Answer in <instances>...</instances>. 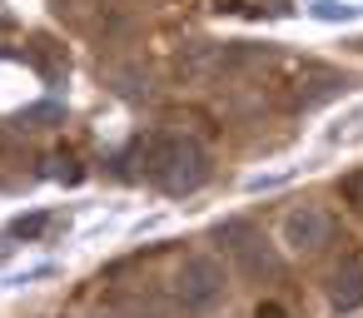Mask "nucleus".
I'll use <instances>...</instances> for the list:
<instances>
[{
    "label": "nucleus",
    "mask_w": 363,
    "mask_h": 318,
    "mask_svg": "<svg viewBox=\"0 0 363 318\" xmlns=\"http://www.w3.org/2000/svg\"><path fill=\"white\" fill-rule=\"evenodd\" d=\"M145 174L150 184H160L164 194H194L209 179V154L199 140L189 135H160L145 149Z\"/></svg>",
    "instance_id": "nucleus-1"
},
{
    "label": "nucleus",
    "mask_w": 363,
    "mask_h": 318,
    "mask_svg": "<svg viewBox=\"0 0 363 318\" xmlns=\"http://www.w3.org/2000/svg\"><path fill=\"white\" fill-rule=\"evenodd\" d=\"M174 298H179L184 308H209V303H219V298H224V268H219V259H209V254L184 259V263L174 268Z\"/></svg>",
    "instance_id": "nucleus-2"
},
{
    "label": "nucleus",
    "mask_w": 363,
    "mask_h": 318,
    "mask_svg": "<svg viewBox=\"0 0 363 318\" xmlns=\"http://www.w3.org/2000/svg\"><path fill=\"white\" fill-rule=\"evenodd\" d=\"M328 234H333V219H328L318 204H294V209L284 214V224H279V244H284L289 254H298V259L318 254V249L328 244Z\"/></svg>",
    "instance_id": "nucleus-3"
},
{
    "label": "nucleus",
    "mask_w": 363,
    "mask_h": 318,
    "mask_svg": "<svg viewBox=\"0 0 363 318\" xmlns=\"http://www.w3.org/2000/svg\"><path fill=\"white\" fill-rule=\"evenodd\" d=\"M219 239H234L229 249H234V259H239V268H244L249 278H274V273H279V259L264 249V239H259L254 229H244V224H224Z\"/></svg>",
    "instance_id": "nucleus-4"
},
{
    "label": "nucleus",
    "mask_w": 363,
    "mask_h": 318,
    "mask_svg": "<svg viewBox=\"0 0 363 318\" xmlns=\"http://www.w3.org/2000/svg\"><path fill=\"white\" fill-rule=\"evenodd\" d=\"M328 303L338 313L363 308V254H348L343 263H333V273H328Z\"/></svg>",
    "instance_id": "nucleus-5"
},
{
    "label": "nucleus",
    "mask_w": 363,
    "mask_h": 318,
    "mask_svg": "<svg viewBox=\"0 0 363 318\" xmlns=\"http://www.w3.org/2000/svg\"><path fill=\"white\" fill-rule=\"evenodd\" d=\"M50 224V214H30V219H16L11 229H6V239H35L40 229Z\"/></svg>",
    "instance_id": "nucleus-6"
},
{
    "label": "nucleus",
    "mask_w": 363,
    "mask_h": 318,
    "mask_svg": "<svg viewBox=\"0 0 363 318\" xmlns=\"http://www.w3.org/2000/svg\"><path fill=\"white\" fill-rule=\"evenodd\" d=\"M259 318H289V313H284L279 303H259Z\"/></svg>",
    "instance_id": "nucleus-7"
},
{
    "label": "nucleus",
    "mask_w": 363,
    "mask_h": 318,
    "mask_svg": "<svg viewBox=\"0 0 363 318\" xmlns=\"http://www.w3.org/2000/svg\"><path fill=\"white\" fill-rule=\"evenodd\" d=\"M353 199H358V209H363V179H358V184H353Z\"/></svg>",
    "instance_id": "nucleus-8"
}]
</instances>
